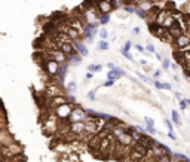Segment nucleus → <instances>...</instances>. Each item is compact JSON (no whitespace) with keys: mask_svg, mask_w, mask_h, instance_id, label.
Masks as SVG:
<instances>
[{"mask_svg":"<svg viewBox=\"0 0 190 162\" xmlns=\"http://www.w3.org/2000/svg\"><path fill=\"white\" fill-rule=\"evenodd\" d=\"M168 33H169V36H172V37H175V39H178L183 33H181V28L177 26V24H174L171 28H168Z\"/></svg>","mask_w":190,"mask_h":162,"instance_id":"obj_12","label":"nucleus"},{"mask_svg":"<svg viewBox=\"0 0 190 162\" xmlns=\"http://www.w3.org/2000/svg\"><path fill=\"white\" fill-rule=\"evenodd\" d=\"M113 83H114V80H111V79H107V80H106L103 85H104V86H113Z\"/></svg>","mask_w":190,"mask_h":162,"instance_id":"obj_33","label":"nucleus"},{"mask_svg":"<svg viewBox=\"0 0 190 162\" xmlns=\"http://www.w3.org/2000/svg\"><path fill=\"white\" fill-rule=\"evenodd\" d=\"M73 106H71L70 103H65V104H61V106H58L55 110H54V113H55V116L58 118V119H61V121H68V118H70V114H71V112H73Z\"/></svg>","mask_w":190,"mask_h":162,"instance_id":"obj_2","label":"nucleus"},{"mask_svg":"<svg viewBox=\"0 0 190 162\" xmlns=\"http://www.w3.org/2000/svg\"><path fill=\"white\" fill-rule=\"evenodd\" d=\"M156 162H171V155H168V153H165L163 156L157 158V161H156Z\"/></svg>","mask_w":190,"mask_h":162,"instance_id":"obj_20","label":"nucleus"},{"mask_svg":"<svg viewBox=\"0 0 190 162\" xmlns=\"http://www.w3.org/2000/svg\"><path fill=\"white\" fill-rule=\"evenodd\" d=\"M121 54H122V55H123L125 58H128V60H131V61H134V57H132V55H131V54H129L128 51H123V49H121Z\"/></svg>","mask_w":190,"mask_h":162,"instance_id":"obj_24","label":"nucleus"},{"mask_svg":"<svg viewBox=\"0 0 190 162\" xmlns=\"http://www.w3.org/2000/svg\"><path fill=\"white\" fill-rule=\"evenodd\" d=\"M73 43H74V46H76L77 52H79L82 57H86V55H88V48L85 46V43H82V42H79V40H74Z\"/></svg>","mask_w":190,"mask_h":162,"instance_id":"obj_11","label":"nucleus"},{"mask_svg":"<svg viewBox=\"0 0 190 162\" xmlns=\"http://www.w3.org/2000/svg\"><path fill=\"white\" fill-rule=\"evenodd\" d=\"M107 67H108V68H114V67H116V65H114V64H113V63H108V64H107Z\"/></svg>","mask_w":190,"mask_h":162,"instance_id":"obj_43","label":"nucleus"},{"mask_svg":"<svg viewBox=\"0 0 190 162\" xmlns=\"http://www.w3.org/2000/svg\"><path fill=\"white\" fill-rule=\"evenodd\" d=\"M190 45V36L187 34H181L178 39H177V46H178V49H183L184 46Z\"/></svg>","mask_w":190,"mask_h":162,"instance_id":"obj_10","label":"nucleus"},{"mask_svg":"<svg viewBox=\"0 0 190 162\" xmlns=\"http://www.w3.org/2000/svg\"><path fill=\"white\" fill-rule=\"evenodd\" d=\"M88 70H89L91 73H98V72L103 70V65H101V64H89V65H88Z\"/></svg>","mask_w":190,"mask_h":162,"instance_id":"obj_14","label":"nucleus"},{"mask_svg":"<svg viewBox=\"0 0 190 162\" xmlns=\"http://www.w3.org/2000/svg\"><path fill=\"white\" fill-rule=\"evenodd\" d=\"M88 119V113L86 110L80 109V107H74L73 112H71L70 118H68V122L73 124V122H85Z\"/></svg>","mask_w":190,"mask_h":162,"instance_id":"obj_3","label":"nucleus"},{"mask_svg":"<svg viewBox=\"0 0 190 162\" xmlns=\"http://www.w3.org/2000/svg\"><path fill=\"white\" fill-rule=\"evenodd\" d=\"M155 86H156L157 89H163V83L159 82V80H155Z\"/></svg>","mask_w":190,"mask_h":162,"instance_id":"obj_34","label":"nucleus"},{"mask_svg":"<svg viewBox=\"0 0 190 162\" xmlns=\"http://www.w3.org/2000/svg\"><path fill=\"white\" fill-rule=\"evenodd\" d=\"M174 155V158L177 159V161H180V162H189V159L190 158H187L186 155H183V153H172Z\"/></svg>","mask_w":190,"mask_h":162,"instance_id":"obj_16","label":"nucleus"},{"mask_svg":"<svg viewBox=\"0 0 190 162\" xmlns=\"http://www.w3.org/2000/svg\"><path fill=\"white\" fill-rule=\"evenodd\" d=\"M65 103H70V101H68V98H65L64 95H58V97H54V98H51V101H49V107L55 110L58 106H61V104H65Z\"/></svg>","mask_w":190,"mask_h":162,"instance_id":"obj_8","label":"nucleus"},{"mask_svg":"<svg viewBox=\"0 0 190 162\" xmlns=\"http://www.w3.org/2000/svg\"><path fill=\"white\" fill-rule=\"evenodd\" d=\"M169 67H171L169 58H163V60H162V68H163V70H168Z\"/></svg>","mask_w":190,"mask_h":162,"instance_id":"obj_21","label":"nucleus"},{"mask_svg":"<svg viewBox=\"0 0 190 162\" xmlns=\"http://www.w3.org/2000/svg\"><path fill=\"white\" fill-rule=\"evenodd\" d=\"M85 128H86L85 122H73V124H70V126H68L71 134H83Z\"/></svg>","mask_w":190,"mask_h":162,"instance_id":"obj_7","label":"nucleus"},{"mask_svg":"<svg viewBox=\"0 0 190 162\" xmlns=\"http://www.w3.org/2000/svg\"><path fill=\"white\" fill-rule=\"evenodd\" d=\"M108 21H110V15H108V14L101 15V18H100V24L106 26V24H108Z\"/></svg>","mask_w":190,"mask_h":162,"instance_id":"obj_19","label":"nucleus"},{"mask_svg":"<svg viewBox=\"0 0 190 162\" xmlns=\"http://www.w3.org/2000/svg\"><path fill=\"white\" fill-rule=\"evenodd\" d=\"M108 49V42L107 40H100L98 42V51H107Z\"/></svg>","mask_w":190,"mask_h":162,"instance_id":"obj_17","label":"nucleus"},{"mask_svg":"<svg viewBox=\"0 0 190 162\" xmlns=\"http://www.w3.org/2000/svg\"><path fill=\"white\" fill-rule=\"evenodd\" d=\"M147 51H149V52H152V54H156V51H155V46H153V45H147Z\"/></svg>","mask_w":190,"mask_h":162,"instance_id":"obj_36","label":"nucleus"},{"mask_svg":"<svg viewBox=\"0 0 190 162\" xmlns=\"http://www.w3.org/2000/svg\"><path fill=\"white\" fill-rule=\"evenodd\" d=\"M131 48H132V43H131V42L128 40V42L125 43V46H123V48H122V49H123V51H129Z\"/></svg>","mask_w":190,"mask_h":162,"instance_id":"obj_31","label":"nucleus"},{"mask_svg":"<svg viewBox=\"0 0 190 162\" xmlns=\"http://www.w3.org/2000/svg\"><path fill=\"white\" fill-rule=\"evenodd\" d=\"M100 37H101V40H107V37H108V31H107L106 28L100 30Z\"/></svg>","mask_w":190,"mask_h":162,"instance_id":"obj_22","label":"nucleus"},{"mask_svg":"<svg viewBox=\"0 0 190 162\" xmlns=\"http://www.w3.org/2000/svg\"><path fill=\"white\" fill-rule=\"evenodd\" d=\"M135 14H137L140 18H146V12H144V11H142V12H141V11H135Z\"/></svg>","mask_w":190,"mask_h":162,"instance_id":"obj_35","label":"nucleus"},{"mask_svg":"<svg viewBox=\"0 0 190 162\" xmlns=\"http://www.w3.org/2000/svg\"><path fill=\"white\" fill-rule=\"evenodd\" d=\"M146 132H149V134H156L157 131L155 129V126H147V125H146Z\"/></svg>","mask_w":190,"mask_h":162,"instance_id":"obj_29","label":"nucleus"},{"mask_svg":"<svg viewBox=\"0 0 190 162\" xmlns=\"http://www.w3.org/2000/svg\"><path fill=\"white\" fill-rule=\"evenodd\" d=\"M46 95H49L51 98L58 97V95H62V94H61V86H60L58 83H51L49 86L46 88Z\"/></svg>","mask_w":190,"mask_h":162,"instance_id":"obj_6","label":"nucleus"},{"mask_svg":"<svg viewBox=\"0 0 190 162\" xmlns=\"http://www.w3.org/2000/svg\"><path fill=\"white\" fill-rule=\"evenodd\" d=\"M144 121H146V125H147V126H155V122H153V119H152V118L146 116V118H144Z\"/></svg>","mask_w":190,"mask_h":162,"instance_id":"obj_28","label":"nucleus"},{"mask_svg":"<svg viewBox=\"0 0 190 162\" xmlns=\"http://www.w3.org/2000/svg\"><path fill=\"white\" fill-rule=\"evenodd\" d=\"M165 125H166V128H168V131H172V122L171 121L165 119Z\"/></svg>","mask_w":190,"mask_h":162,"instance_id":"obj_32","label":"nucleus"},{"mask_svg":"<svg viewBox=\"0 0 190 162\" xmlns=\"http://www.w3.org/2000/svg\"><path fill=\"white\" fill-rule=\"evenodd\" d=\"M187 103H189V106H190V98H187Z\"/></svg>","mask_w":190,"mask_h":162,"instance_id":"obj_46","label":"nucleus"},{"mask_svg":"<svg viewBox=\"0 0 190 162\" xmlns=\"http://www.w3.org/2000/svg\"><path fill=\"white\" fill-rule=\"evenodd\" d=\"M98 11L104 15V14H108L111 11V3L108 0H100L98 2Z\"/></svg>","mask_w":190,"mask_h":162,"instance_id":"obj_9","label":"nucleus"},{"mask_svg":"<svg viewBox=\"0 0 190 162\" xmlns=\"http://www.w3.org/2000/svg\"><path fill=\"white\" fill-rule=\"evenodd\" d=\"M86 79H92V73H91V72L86 73Z\"/></svg>","mask_w":190,"mask_h":162,"instance_id":"obj_44","label":"nucleus"},{"mask_svg":"<svg viewBox=\"0 0 190 162\" xmlns=\"http://www.w3.org/2000/svg\"><path fill=\"white\" fill-rule=\"evenodd\" d=\"M160 75H162V72H160V70H156V72H155V77H156V79H157Z\"/></svg>","mask_w":190,"mask_h":162,"instance_id":"obj_42","label":"nucleus"},{"mask_svg":"<svg viewBox=\"0 0 190 162\" xmlns=\"http://www.w3.org/2000/svg\"><path fill=\"white\" fill-rule=\"evenodd\" d=\"M113 70H114V72H116V73L119 75V77H122V76H125V72L122 70V68H121V67H117V65H116V67L113 68Z\"/></svg>","mask_w":190,"mask_h":162,"instance_id":"obj_25","label":"nucleus"},{"mask_svg":"<svg viewBox=\"0 0 190 162\" xmlns=\"http://www.w3.org/2000/svg\"><path fill=\"white\" fill-rule=\"evenodd\" d=\"M168 137L171 138V140H177V135H175L172 131H169V132H168Z\"/></svg>","mask_w":190,"mask_h":162,"instance_id":"obj_37","label":"nucleus"},{"mask_svg":"<svg viewBox=\"0 0 190 162\" xmlns=\"http://www.w3.org/2000/svg\"><path fill=\"white\" fill-rule=\"evenodd\" d=\"M125 11H126V12H129V14H135V9H134V8H131V6H126V8H125Z\"/></svg>","mask_w":190,"mask_h":162,"instance_id":"obj_39","label":"nucleus"},{"mask_svg":"<svg viewBox=\"0 0 190 162\" xmlns=\"http://www.w3.org/2000/svg\"><path fill=\"white\" fill-rule=\"evenodd\" d=\"M171 116H172V122H174V124H177V125H181V119H180V114H178V113H177L175 110H172Z\"/></svg>","mask_w":190,"mask_h":162,"instance_id":"obj_18","label":"nucleus"},{"mask_svg":"<svg viewBox=\"0 0 190 162\" xmlns=\"http://www.w3.org/2000/svg\"><path fill=\"white\" fill-rule=\"evenodd\" d=\"M137 75H138V76H140V77L142 79V82H146V83H152V82H150V79H149L147 76H144V75H141V73H137Z\"/></svg>","mask_w":190,"mask_h":162,"instance_id":"obj_30","label":"nucleus"},{"mask_svg":"<svg viewBox=\"0 0 190 162\" xmlns=\"http://www.w3.org/2000/svg\"><path fill=\"white\" fill-rule=\"evenodd\" d=\"M135 48L138 52H144V46H141V45H135Z\"/></svg>","mask_w":190,"mask_h":162,"instance_id":"obj_38","label":"nucleus"},{"mask_svg":"<svg viewBox=\"0 0 190 162\" xmlns=\"http://www.w3.org/2000/svg\"><path fill=\"white\" fill-rule=\"evenodd\" d=\"M116 77H119V75H117L114 70H110V72L107 73V79H111V80H114Z\"/></svg>","mask_w":190,"mask_h":162,"instance_id":"obj_23","label":"nucleus"},{"mask_svg":"<svg viewBox=\"0 0 190 162\" xmlns=\"http://www.w3.org/2000/svg\"><path fill=\"white\" fill-rule=\"evenodd\" d=\"M95 98H97V97H95V91H89L88 92V100L89 101H95Z\"/></svg>","mask_w":190,"mask_h":162,"instance_id":"obj_26","label":"nucleus"},{"mask_svg":"<svg viewBox=\"0 0 190 162\" xmlns=\"http://www.w3.org/2000/svg\"><path fill=\"white\" fill-rule=\"evenodd\" d=\"M68 101H71V103H74V101H76L74 95H71V94H68Z\"/></svg>","mask_w":190,"mask_h":162,"instance_id":"obj_41","label":"nucleus"},{"mask_svg":"<svg viewBox=\"0 0 190 162\" xmlns=\"http://www.w3.org/2000/svg\"><path fill=\"white\" fill-rule=\"evenodd\" d=\"M171 88H172V86H171V83H166V82L163 83V89H166V91H169Z\"/></svg>","mask_w":190,"mask_h":162,"instance_id":"obj_40","label":"nucleus"},{"mask_svg":"<svg viewBox=\"0 0 190 162\" xmlns=\"http://www.w3.org/2000/svg\"><path fill=\"white\" fill-rule=\"evenodd\" d=\"M43 70L48 73V76H51V77H55L60 72V63L57 60H54L52 57H46L45 61H43Z\"/></svg>","mask_w":190,"mask_h":162,"instance_id":"obj_1","label":"nucleus"},{"mask_svg":"<svg viewBox=\"0 0 190 162\" xmlns=\"http://www.w3.org/2000/svg\"><path fill=\"white\" fill-rule=\"evenodd\" d=\"M132 31H134V33H135V34H138V33H140V28H138V27H135V28H134V30H132Z\"/></svg>","mask_w":190,"mask_h":162,"instance_id":"obj_45","label":"nucleus"},{"mask_svg":"<svg viewBox=\"0 0 190 162\" xmlns=\"http://www.w3.org/2000/svg\"><path fill=\"white\" fill-rule=\"evenodd\" d=\"M187 106H189L187 100H180V109H181V110H186V109H187Z\"/></svg>","mask_w":190,"mask_h":162,"instance_id":"obj_27","label":"nucleus"},{"mask_svg":"<svg viewBox=\"0 0 190 162\" xmlns=\"http://www.w3.org/2000/svg\"><path fill=\"white\" fill-rule=\"evenodd\" d=\"M80 61H82V55H80L79 52L74 54V55H71V57L68 58V64H71V65H79Z\"/></svg>","mask_w":190,"mask_h":162,"instance_id":"obj_13","label":"nucleus"},{"mask_svg":"<svg viewBox=\"0 0 190 162\" xmlns=\"http://www.w3.org/2000/svg\"><path fill=\"white\" fill-rule=\"evenodd\" d=\"M98 31L97 28V22H94V24H86L83 27V37L86 42H92V36Z\"/></svg>","mask_w":190,"mask_h":162,"instance_id":"obj_4","label":"nucleus"},{"mask_svg":"<svg viewBox=\"0 0 190 162\" xmlns=\"http://www.w3.org/2000/svg\"><path fill=\"white\" fill-rule=\"evenodd\" d=\"M76 82L74 80H71V82H68L67 83V94H71V95H73L74 94V92H76Z\"/></svg>","mask_w":190,"mask_h":162,"instance_id":"obj_15","label":"nucleus"},{"mask_svg":"<svg viewBox=\"0 0 190 162\" xmlns=\"http://www.w3.org/2000/svg\"><path fill=\"white\" fill-rule=\"evenodd\" d=\"M60 49L67 55V57H71V55H74L77 54V49H76V46L73 42H65V43H61L60 45Z\"/></svg>","mask_w":190,"mask_h":162,"instance_id":"obj_5","label":"nucleus"},{"mask_svg":"<svg viewBox=\"0 0 190 162\" xmlns=\"http://www.w3.org/2000/svg\"><path fill=\"white\" fill-rule=\"evenodd\" d=\"M189 162H190V159H189Z\"/></svg>","mask_w":190,"mask_h":162,"instance_id":"obj_47","label":"nucleus"}]
</instances>
